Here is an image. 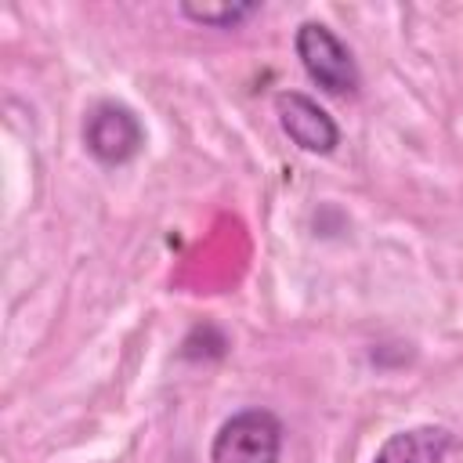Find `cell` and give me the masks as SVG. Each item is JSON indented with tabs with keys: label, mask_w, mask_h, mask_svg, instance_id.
<instances>
[{
	"label": "cell",
	"mask_w": 463,
	"mask_h": 463,
	"mask_svg": "<svg viewBox=\"0 0 463 463\" xmlns=\"http://www.w3.org/2000/svg\"><path fill=\"white\" fill-rule=\"evenodd\" d=\"M297 58L304 72L329 94H354L358 90V69L351 51L340 43V36L322 22H304L297 29Z\"/></svg>",
	"instance_id": "7a4b0ae2"
},
{
	"label": "cell",
	"mask_w": 463,
	"mask_h": 463,
	"mask_svg": "<svg viewBox=\"0 0 463 463\" xmlns=\"http://www.w3.org/2000/svg\"><path fill=\"white\" fill-rule=\"evenodd\" d=\"M83 141L90 148L94 159L116 166V163H127L141 152L145 145V130L137 123V116L127 109V105H116V101H101L90 109L87 116V127H83Z\"/></svg>",
	"instance_id": "3957f363"
},
{
	"label": "cell",
	"mask_w": 463,
	"mask_h": 463,
	"mask_svg": "<svg viewBox=\"0 0 463 463\" xmlns=\"http://www.w3.org/2000/svg\"><path fill=\"white\" fill-rule=\"evenodd\" d=\"M275 116H279L282 130L289 134V141L300 145L304 152L326 156V152H333L336 141H340V130H336L333 116H329L318 101H311L307 94H297V90L275 94Z\"/></svg>",
	"instance_id": "277c9868"
},
{
	"label": "cell",
	"mask_w": 463,
	"mask_h": 463,
	"mask_svg": "<svg viewBox=\"0 0 463 463\" xmlns=\"http://www.w3.org/2000/svg\"><path fill=\"white\" fill-rule=\"evenodd\" d=\"M449 449H452V434L445 427L423 423V427L391 434L373 456V463H441Z\"/></svg>",
	"instance_id": "5b68a950"
},
{
	"label": "cell",
	"mask_w": 463,
	"mask_h": 463,
	"mask_svg": "<svg viewBox=\"0 0 463 463\" xmlns=\"http://www.w3.org/2000/svg\"><path fill=\"white\" fill-rule=\"evenodd\" d=\"M282 452V423L268 409H242L221 423L210 463H279Z\"/></svg>",
	"instance_id": "6da1fadb"
},
{
	"label": "cell",
	"mask_w": 463,
	"mask_h": 463,
	"mask_svg": "<svg viewBox=\"0 0 463 463\" xmlns=\"http://www.w3.org/2000/svg\"><path fill=\"white\" fill-rule=\"evenodd\" d=\"M257 11V4H181V14L192 18V22H203V25H217V29H232L239 25L242 18H250Z\"/></svg>",
	"instance_id": "8992f818"
}]
</instances>
